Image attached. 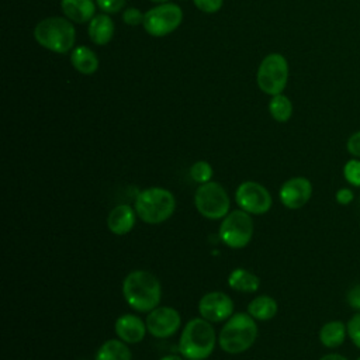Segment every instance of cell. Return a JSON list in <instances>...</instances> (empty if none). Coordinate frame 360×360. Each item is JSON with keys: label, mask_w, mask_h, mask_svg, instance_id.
<instances>
[{"label": "cell", "mask_w": 360, "mask_h": 360, "mask_svg": "<svg viewBox=\"0 0 360 360\" xmlns=\"http://www.w3.org/2000/svg\"><path fill=\"white\" fill-rule=\"evenodd\" d=\"M60 8L66 18L79 24L89 22L96 15L93 0H60Z\"/></svg>", "instance_id": "obj_17"}, {"label": "cell", "mask_w": 360, "mask_h": 360, "mask_svg": "<svg viewBox=\"0 0 360 360\" xmlns=\"http://www.w3.org/2000/svg\"><path fill=\"white\" fill-rule=\"evenodd\" d=\"M34 38L51 52L66 53L75 45L76 30L69 18L48 17L35 25Z\"/></svg>", "instance_id": "obj_5"}, {"label": "cell", "mask_w": 360, "mask_h": 360, "mask_svg": "<svg viewBox=\"0 0 360 360\" xmlns=\"http://www.w3.org/2000/svg\"><path fill=\"white\" fill-rule=\"evenodd\" d=\"M136 217L138 215L135 212V208L128 204H120L108 212L107 228L114 235H127L134 229Z\"/></svg>", "instance_id": "obj_15"}, {"label": "cell", "mask_w": 360, "mask_h": 360, "mask_svg": "<svg viewBox=\"0 0 360 360\" xmlns=\"http://www.w3.org/2000/svg\"><path fill=\"white\" fill-rule=\"evenodd\" d=\"M228 285L239 292H255L259 290V277L246 269H233L228 276Z\"/></svg>", "instance_id": "obj_19"}, {"label": "cell", "mask_w": 360, "mask_h": 360, "mask_svg": "<svg viewBox=\"0 0 360 360\" xmlns=\"http://www.w3.org/2000/svg\"><path fill=\"white\" fill-rule=\"evenodd\" d=\"M194 205L200 215L207 219H222L229 214L231 200L218 181H208L200 184L194 193Z\"/></svg>", "instance_id": "obj_6"}, {"label": "cell", "mask_w": 360, "mask_h": 360, "mask_svg": "<svg viewBox=\"0 0 360 360\" xmlns=\"http://www.w3.org/2000/svg\"><path fill=\"white\" fill-rule=\"evenodd\" d=\"M346 300H347V304H349L353 309H356L357 312H360V284L353 285V287L347 291Z\"/></svg>", "instance_id": "obj_31"}, {"label": "cell", "mask_w": 360, "mask_h": 360, "mask_svg": "<svg viewBox=\"0 0 360 360\" xmlns=\"http://www.w3.org/2000/svg\"><path fill=\"white\" fill-rule=\"evenodd\" d=\"M150 1H153V3H159V4H160V3H166L167 0H150Z\"/></svg>", "instance_id": "obj_35"}, {"label": "cell", "mask_w": 360, "mask_h": 360, "mask_svg": "<svg viewBox=\"0 0 360 360\" xmlns=\"http://www.w3.org/2000/svg\"><path fill=\"white\" fill-rule=\"evenodd\" d=\"M143 17H145V14H142L141 10L134 8V7L127 8V10L124 11V14H122L124 22L128 24V25H131V27H135V25L142 24V22H143Z\"/></svg>", "instance_id": "obj_29"}, {"label": "cell", "mask_w": 360, "mask_h": 360, "mask_svg": "<svg viewBox=\"0 0 360 360\" xmlns=\"http://www.w3.org/2000/svg\"><path fill=\"white\" fill-rule=\"evenodd\" d=\"M134 208L141 221L149 225H158L173 215L176 210V198L167 188L149 187L138 193Z\"/></svg>", "instance_id": "obj_4"}, {"label": "cell", "mask_w": 360, "mask_h": 360, "mask_svg": "<svg viewBox=\"0 0 360 360\" xmlns=\"http://www.w3.org/2000/svg\"><path fill=\"white\" fill-rule=\"evenodd\" d=\"M343 177L350 186L360 187V160L357 158H353L345 163Z\"/></svg>", "instance_id": "obj_25"}, {"label": "cell", "mask_w": 360, "mask_h": 360, "mask_svg": "<svg viewBox=\"0 0 360 360\" xmlns=\"http://www.w3.org/2000/svg\"><path fill=\"white\" fill-rule=\"evenodd\" d=\"M278 309L277 301L270 295H257L248 305V314L256 321H270Z\"/></svg>", "instance_id": "obj_20"}, {"label": "cell", "mask_w": 360, "mask_h": 360, "mask_svg": "<svg viewBox=\"0 0 360 360\" xmlns=\"http://www.w3.org/2000/svg\"><path fill=\"white\" fill-rule=\"evenodd\" d=\"M212 174H214L212 166L205 160H197L190 167V176L198 184H204V183L211 181Z\"/></svg>", "instance_id": "obj_24"}, {"label": "cell", "mask_w": 360, "mask_h": 360, "mask_svg": "<svg viewBox=\"0 0 360 360\" xmlns=\"http://www.w3.org/2000/svg\"><path fill=\"white\" fill-rule=\"evenodd\" d=\"M114 330L118 339L127 345H135L143 340L146 335V322L134 314H124L117 318L114 323Z\"/></svg>", "instance_id": "obj_14"}, {"label": "cell", "mask_w": 360, "mask_h": 360, "mask_svg": "<svg viewBox=\"0 0 360 360\" xmlns=\"http://www.w3.org/2000/svg\"><path fill=\"white\" fill-rule=\"evenodd\" d=\"M312 195V184L307 177H291L283 183L278 191L281 204L288 210L302 208Z\"/></svg>", "instance_id": "obj_13"}, {"label": "cell", "mask_w": 360, "mask_h": 360, "mask_svg": "<svg viewBox=\"0 0 360 360\" xmlns=\"http://www.w3.org/2000/svg\"><path fill=\"white\" fill-rule=\"evenodd\" d=\"M257 333L256 319L248 312H236L221 328L218 345L225 353L239 354L253 346Z\"/></svg>", "instance_id": "obj_3"}, {"label": "cell", "mask_w": 360, "mask_h": 360, "mask_svg": "<svg viewBox=\"0 0 360 360\" xmlns=\"http://www.w3.org/2000/svg\"><path fill=\"white\" fill-rule=\"evenodd\" d=\"M195 7L207 14H214L217 11H219V8L222 7L224 0H193Z\"/></svg>", "instance_id": "obj_28"}, {"label": "cell", "mask_w": 360, "mask_h": 360, "mask_svg": "<svg viewBox=\"0 0 360 360\" xmlns=\"http://www.w3.org/2000/svg\"><path fill=\"white\" fill-rule=\"evenodd\" d=\"M319 360H349V359H346L345 356L338 354V353H330V354H325V356H322Z\"/></svg>", "instance_id": "obj_33"}, {"label": "cell", "mask_w": 360, "mask_h": 360, "mask_svg": "<svg viewBox=\"0 0 360 360\" xmlns=\"http://www.w3.org/2000/svg\"><path fill=\"white\" fill-rule=\"evenodd\" d=\"M122 295L127 304L135 311L150 312L160 302V281L150 271L132 270L122 281Z\"/></svg>", "instance_id": "obj_1"}, {"label": "cell", "mask_w": 360, "mask_h": 360, "mask_svg": "<svg viewBox=\"0 0 360 360\" xmlns=\"http://www.w3.org/2000/svg\"><path fill=\"white\" fill-rule=\"evenodd\" d=\"M183 21V11L174 3H160L156 7L150 8L145 13L143 17V28L152 37H166Z\"/></svg>", "instance_id": "obj_9"}, {"label": "cell", "mask_w": 360, "mask_h": 360, "mask_svg": "<svg viewBox=\"0 0 360 360\" xmlns=\"http://www.w3.org/2000/svg\"><path fill=\"white\" fill-rule=\"evenodd\" d=\"M198 314L211 323H219L233 315V301L222 291L204 294L198 301Z\"/></svg>", "instance_id": "obj_12"}, {"label": "cell", "mask_w": 360, "mask_h": 360, "mask_svg": "<svg viewBox=\"0 0 360 360\" xmlns=\"http://www.w3.org/2000/svg\"><path fill=\"white\" fill-rule=\"evenodd\" d=\"M269 111L277 122H287L292 115V103L283 93L276 94L269 103Z\"/></svg>", "instance_id": "obj_23"}, {"label": "cell", "mask_w": 360, "mask_h": 360, "mask_svg": "<svg viewBox=\"0 0 360 360\" xmlns=\"http://www.w3.org/2000/svg\"><path fill=\"white\" fill-rule=\"evenodd\" d=\"M235 201L238 207L250 215L266 214L273 204L270 191L257 181H243L235 191Z\"/></svg>", "instance_id": "obj_10"}, {"label": "cell", "mask_w": 360, "mask_h": 360, "mask_svg": "<svg viewBox=\"0 0 360 360\" xmlns=\"http://www.w3.org/2000/svg\"><path fill=\"white\" fill-rule=\"evenodd\" d=\"M335 198H336V202H338V204H340V205H347V204H350V202L353 201L354 194H353L352 188H349V187H342V188H339V190L336 191Z\"/></svg>", "instance_id": "obj_32"}, {"label": "cell", "mask_w": 360, "mask_h": 360, "mask_svg": "<svg viewBox=\"0 0 360 360\" xmlns=\"http://www.w3.org/2000/svg\"><path fill=\"white\" fill-rule=\"evenodd\" d=\"M89 38L96 45H107L114 35V22L107 13L97 14L89 21Z\"/></svg>", "instance_id": "obj_16"}, {"label": "cell", "mask_w": 360, "mask_h": 360, "mask_svg": "<svg viewBox=\"0 0 360 360\" xmlns=\"http://www.w3.org/2000/svg\"><path fill=\"white\" fill-rule=\"evenodd\" d=\"M219 238L224 245L231 249H242L249 245L253 236V221L249 212L243 210H233L219 225Z\"/></svg>", "instance_id": "obj_8"}, {"label": "cell", "mask_w": 360, "mask_h": 360, "mask_svg": "<svg viewBox=\"0 0 360 360\" xmlns=\"http://www.w3.org/2000/svg\"><path fill=\"white\" fill-rule=\"evenodd\" d=\"M256 82L259 89L269 94H281L288 82V62L281 53H269L259 65Z\"/></svg>", "instance_id": "obj_7"}, {"label": "cell", "mask_w": 360, "mask_h": 360, "mask_svg": "<svg viewBox=\"0 0 360 360\" xmlns=\"http://www.w3.org/2000/svg\"><path fill=\"white\" fill-rule=\"evenodd\" d=\"M159 360H183V359L180 356H177V354H169V356H165V357H162Z\"/></svg>", "instance_id": "obj_34"}, {"label": "cell", "mask_w": 360, "mask_h": 360, "mask_svg": "<svg viewBox=\"0 0 360 360\" xmlns=\"http://www.w3.org/2000/svg\"><path fill=\"white\" fill-rule=\"evenodd\" d=\"M127 0H96V4L101 11L107 14H115L122 10Z\"/></svg>", "instance_id": "obj_27"}, {"label": "cell", "mask_w": 360, "mask_h": 360, "mask_svg": "<svg viewBox=\"0 0 360 360\" xmlns=\"http://www.w3.org/2000/svg\"><path fill=\"white\" fill-rule=\"evenodd\" d=\"M346 149L353 158L360 159V131H356L349 136L346 142Z\"/></svg>", "instance_id": "obj_30"}, {"label": "cell", "mask_w": 360, "mask_h": 360, "mask_svg": "<svg viewBox=\"0 0 360 360\" xmlns=\"http://www.w3.org/2000/svg\"><path fill=\"white\" fill-rule=\"evenodd\" d=\"M148 332L158 339L173 336L181 325V316L173 307H156L146 316Z\"/></svg>", "instance_id": "obj_11"}, {"label": "cell", "mask_w": 360, "mask_h": 360, "mask_svg": "<svg viewBox=\"0 0 360 360\" xmlns=\"http://www.w3.org/2000/svg\"><path fill=\"white\" fill-rule=\"evenodd\" d=\"M70 63L82 75H93L98 69V58L87 46H76L70 53Z\"/></svg>", "instance_id": "obj_18"}, {"label": "cell", "mask_w": 360, "mask_h": 360, "mask_svg": "<svg viewBox=\"0 0 360 360\" xmlns=\"http://www.w3.org/2000/svg\"><path fill=\"white\" fill-rule=\"evenodd\" d=\"M357 360H360V357H359V359H357Z\"/></svg>", "instance_id": "obj_36"}, {"label": "cell", "mask_w": 360, "mask_h": 360, "mask_svg": "<svg viewBox=\"0 0 360 360\" xmlns=\"http://www.w3.org/2000/svg\"><path fill=\"white\" fill-rule=\"evenodd\" d=\"M347 335L353 345L360 349V312H356L346 323Z\"/></svg>", "instance_id": "obj_26"}, {"label": "cell", "mask_w": 360, "mask_h": 360, "mask_svg": "<svg viewBox=\"0 0 360 360\" xmlns=\"http://www.w3.org/2000/svg\"><path fill=\"white\" fill-rule=\"evenodd\" d=\"M217 343V335L211 325L204 318L190 319L180 335L179 352L187 360H205L208 359Z\"/></svg>", "instance_id": "obj_2"}, {"label": "cell", "mask_w": 360, "mask_h": 360, "mask_svg": "<svg viewBox=\"0 0 360 360\" xmlns=\"http://www.w3.org/2000/svg\"><path fill=\"white\" fill-rule=\"evenodd\" d=\"M347 335V326L342 321H329L319 330V340L325 347H339Z\"/></svg>", "instance_id": "obj_22"}, {"label": "cell", "mask_w": 360, "mask_h": 360, "mask_svg": "<svg viewBox=\"0 0 360 360\" xmlns=\"http://www.w3.org/2000/svg\"><path fill=\"white\" fill-rule=\"evenodd\" d=\"M94 360H132V354L121 339H108L98 347Z\"/></svg>", "instance_id": "obj_21"}]
</instances>
